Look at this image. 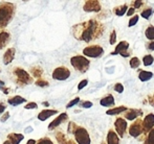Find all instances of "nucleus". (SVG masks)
Here are the masks:
<instances>
[{
	"mask_svg": "<svg viewBox=\"0 0 154 144\" xmlns=\"http://www.w3.org/2000/svg\"><path fill=\"white\" fill-rule=\"evenodd\" d=\"M75 138L78 144H90L91 140H90L89 134H88L87 130L82 126H78L77 131L75 132Z\"/></svg>",
	"mask_w": 154,
	"mask_h": 144,
	"instance_id": "5",
	"label": "nucleus"
},
{
	"mask_svg": "<svg viewBox=\"0 0 154 144\" xmlns=\"http://www.w3.org/2000/svg\"><path fill=\"white\" fill-rule=\"evenodd\" d=\"M144 144H154V128L149 132L148 136H147V139L145 140Z\"/></svg>",
	"mask_w": 154,
	"mask_h": 144,
	"instance_id": "31",
	"label": "nucleus"
},
{
	"mask_svg": "<svg viewBox=\"0 0 154 144\" xmlns=\"http://www.w3.org/2000/svg\"><path fill=\"white\" fill-rule=\"evenodd\" d=\"M129 64H130V67H131L132 69H136V68L140 67V59H138V57H132V59L130 60Z\"/></svg>",
	"mask_w": 154,
	"mask_h": 144,
	"instance_id": "29",
	"label": "nucleus"
},
{
	"mask_svg": "<svg viewBox=\"0 0 154 144\" xmlns=\"http://www.w3.org/2000/svg\"><path fill=\"white\" fill-rule=\"evenodd\" d=\"M153 62H154V57L151 54H146L143 57V63H144L145 66H151L153 64Z\"/></svg>",
	"mask_w": 154,
	"mask_h": 144,
	"instance_id": "28",
	"label": "nucleus"
},
{
	"mask_svg": "<svg viewBox=\"0 0 154 144\" xmlns=\"http://www.w3.org/2000/svg\"><path fill=\"white\" fill-rule=\"evenodd\" d=\"M13 73L16 76V83L18 86H26L32 83V78L29 72H26L22 68H14Z\"/></svg>",
	"mask_w": 154,
	"mask_h": 144,
	"instance_id": "4",
	"label": "nucleus"
},
{
	"mask_svg": "<svg viewBox=\"0 0 154 144\" xmlns=\"http://www.w3.org/2000/svg\"><path fill=\"white\" fill-rule=\"evenodd\" d=\"M0 71H1V70H0Z\"/></svg>",
	"mask_w": 154,
	"mask_h": 144,
	"instance_id": "54",
	"label": "nucleus"
},
{
	"mask_svg": "<svg viewBox=\"0 0 154 144\" xmlns=\"http://www.w3.org/2000/svg\"><path fill=\"white\" fill-rule=\"evenodd\" d=\"M104 33V26L102 23L97 22L94 19L87 21V22H82L77 24L72 27V35L77 40L90 42L95 40L99 37H101Z\"/></svg>",
	"mask_w": 154,
	"mask_h": 144,
	"instance_id": "1",
	"label": "nucleus"
},
{
	"mask_svg": "<svg viewBox=\"0 0 154 144\" xmlns=\"http://www.w3.org/2000/svg\"><path fill=\"white\" fill-rule=\"evenodd\" d=\"M116 31L113 29V31H111V34H110L109 43H110L111 45H113V44H116Z\"/></svg>",
	"mask_w": 154,
	"mask_h": 144,
	"instance_id": "36",
	"label": "nucleus"
},
{
	"mask_svg": "<svg viewBox=\"0 0 154 144\" xmlns=\"http://www.w3.org/2000/svg\"><path fill=\"white\" fill-rule=\"evenodd\" d=\"M56 114H58L57 110H43V111H41L40 113H39L38 119L40 120V121H45L47 118L51 117V116L56 115Z\"/></svg>",
	"mask_w": 154,
	"mask_h": 144,
	"instance_id": "16",
	"label": "nucleus"
},
{
	"mask_svg": "<svg viewBox=\"0 0 154 144\" xmlns=\"http://www.w3.org/2000/svg\"><path fill=\"white\" fill-rule=\"evenodd\" d=\"M87 85H88V79H83V81H80V84L78 85V90L80 91V90L84 89Z\"/></svg>",
	"mask_w": 154,
	"mask_h": 144,
	"instance_id": "39",
	"label": "nucleus"
},
{
	"mask_svg": "<svg viewBox=\"0 0 154 144\" xmlns=\"http://www.w3.org/2000/svg\"><path fill=\"white\" fill-rule=\"evenodd\" d=\"M4 87V83L2 81H0V89H1V88H3Z\"/></svg>",
	"mask_w": 154,
	"mask_h": 144,
	"instance_id": "50",
	"label": "nucleus"
},
{
	"mask_svg": "<svg viewBox=\"0 0 154 144\" xmlns=\"http://www.w3.org/2000/svg\"><path fill=\"white\" fill-rule=\"evenodd\" d=\"M145 35H146V38L148 39L149 41H154V26L153 25H149L148 27L145 31Z\"/></svg>",
	"mask_w": 154,
	"mask_h": 144,
	"instance_id": "26",
	"label": "nucleus"
},
{
	"mask_svg": "<svg viewBox=\"0 0 154 144\" xmlns=\"http://www.w3.org/2000/svg\"><path fill=\"white\" fill-rule=\"evenodd\" d=\"M153 14H154L153 8L152 7H147V8H145L142 13H140V16H142L144 19H149Z\"/></svg>",
	"mask_w": 154,
	"mask_h": 144,
	"instance_id": "27",
	"label": "nucleus"
},
{
	"mask_svg": "<svg viewBox=\"0 0 154 144\" xmlns=\"http://www.w3.org/2000/svg\"><path fill=\"white\" fill-rule=\"evenodd\" d=\"M43 104H44V106H49V104H48V102H46V101L43 102Z\"/></svg>",
	"mask_w": 154,
	"mask_h": 144,
	"instance_id": "51",
	"label": "nucleus"
},
{
	"mask_svg": "<svg viewBox=\"0 0 154 144\" xmlns=\"http://www.w3.org/2000/svg\"><path fill=\"white\" fill-rule=\"evenodd\" d=\"M67 144H77L73 140H71V139H69V140H67Z\"/></svg>",
	"mask_w": 154,
	"mask_h": 144,
	"instance_id": "49",
	"label": "nucleus"
},
{
	"mask_svg": "<svg viewBox=\"0 0 154 144\" xmlns=\"http://www.w3.org/2000/svg\"><path fill=\"white\" fill-rule=\"evenodd\" d=\"M3 144H10V141H8V140H6L5 142H4Z\"/></svg>",
	"mask_w": 154,
	"mask_h": 144,
	"instance_id": "52",
	"label": "nucleus"
},
{
	"mask_svg": "<svg viewBox=\"0 0 154 144\" xmlns=\"http://www.w3.org/2000/svg\"><path fill=\"white\" fill-rule=\"evenodd\" d=\"M147 49H148V50H154V41H150V42L147 44Z\"/></svg>",
	"mask_w": 154,
	"mask_h": 144,
	"instance_id": "45",
	"label": "nucleus"
},
{
	"mask_svg": "<svg viewBox=\"0 0 154 144\" xmlns=\"http://www.w3.org/2000/svg\"><path fill=\"white\" fill-rule=\"evenodd\" d=\"M83 10L87 13H97L101 10V4H100V2L97 0H88V1H86L84 3Z\"/></svg>",
	"mask_w": 154,
	"mask_h": 144,
	"instance_id": "11",
	"label": "nucleus"
},
{
	"mask_svg": "<svg viewBox=\"0 0 154 144\" xmlns=\"http://www.w3.org/2000/svg\"><path fill=\"white\" fill-rule=\"evenodd\" d=\"M128 5L127 4H123V5H120V6H116L113 8V13L116 15V16H124L125 14H127L128 12Z\"/></svg>",
	"mask_w": 154,
	"mask_h": 144,
	"instance_id": "23",
	"label": "nucleus"
},
{
	"mask_svg": "<svg viewBox=\"0 0 154 144\" xmlns=\"http://www.w3.org/2000/svg\"><path fill=\"white\" fill-rule=\"evenodd\" d=\"M56 139H57L59 144H67V139L65 138V135L62 132H58L56 135Z\"/></svg>",
	"mask_w": 154,
	"mask_h": 144,
	"instance_id": "30",
	"label": "nucleus"
},
{
	"mask_svg": "<svg viewBox=\"0 0 154 144\" xmlns=\"http://www.w3.org/2000/svg\"><path fill=\"white\" fill-rule=\"evenodd\" d=\"M148 102L150 104V106L154 107V93L152 94V95H150L148 97Z\"/></svg>",
	"mask_w": 154,
	"mask_h": 144,
	"instance_id": "46",
	"label": "nucleus"
},
{
	"mask_svg": "<svg viewBox=\"0 0 154 144\" xmlns=\"http://www.w3.org/2000/svg\"><path fill=\"white\" fill-rule=\"evenodd\" d=\"M81 107L84 109H89L92 107V102L91 101H82L81 102Z\"/></svg>",
	"mask_w": 154,
	"mask_h": 144,
	"instance_id": "41",
	"label": "nucleus"
},
{
	"mask_svg": "<svg viewBox=\"0 0 154 144\" xmlns=\"http://www.w3.org/2000/svg\"><path fill=\"white\" fill-rule=\"evenodd\" d=\"M134 14H135V8L131 6V7L128 10V12H127V14H126V15H127V16H132V15H133V16H134Z\"/></svg>",
	"mask_w": 154,
	"mask_h": 144,
	"instance_id": "44",
	"label": "nucleus"
},
{
	"mask_svg": "<svg viewBox=\"0 0 154 144\" xmlns=\"http://www.w3.org/2000/svg\"><path fill=\"white\" fill-rule=\"evenodd\" d=\"M16 7L11 2H2L0 4V31L5 28L12 21Z\"/></svg>",
	"mask_w": 154,
	"mask_h": 144,
	"instance_id": "2",
	"label": "nucleus"
},
{
	"mask_svg": "<svg viewBox=\"0 0 154 144\" xmlns=\"http://www.w3.org/2000/svg\"><path fill=\"white\" fill-rule=\"evenodd\" d=\"M67 119H68V115H67L66 113H61L55 120H53V121L48 124V130L49 131L55 130L57 126H59L60 124H62L63 122H65Z\"/></svg>",
	"mask_w": 154,
	"mask_h": 144,
	"instance_id": "12",
	"label": "nucleus"
},
{
	"mask_svg": "<svg viewBox=\"0 0 154 144\" xmlns=\"http://www.w3.org/2000/svg\"><path fill=\"white\" fill-rule=\"evenodd\" d=\"M80 102V97H75V98H73L71 101H69L68 104H67V106H66V108L67 109H70V108H72L73 106H75V104H78Z\"/></svg>",
	"mask_w": 154,
	"mask_h": 144,
	"instance_id": "35",
	"label": "nucleus"
},
{
	"mask_svg": "<svg viewBox=\"0 0 154 144\" xmlns=\"http://www.w3.org/2000/svg\"><path fill=\"white\" fill-rule=\"evenodd\" d=\"M153 77V73L151 71H145V70H142L138 73V78H140V81H150Z\"/></svg>",
	"mask_w": 154,
	"mask_h": 144,
	"instance_id": "24",
	"label": "nucleus"
},
{
	"mask_svg": "<svg viewBox=\"0 0 154 144\" xmlns=\"http://www.w3.org/2000/svg\"><path fill=\"white\" fill-rule=\"evenodd\" d=\"M83 54L88 57H100L104 54V49L100 45H91L83 49Z\"/></svg>",
	"mask_w": 154,
	"mask_h": 144,
	"instance_id": "6",
	"label": "nucleus"
},
{
	"mask_svg": "<svg viewBox=\"0 0 154 144\" xmlns=\"http://www.w3.org/2000/svg\"><path fill=\"white\" fill-rule=\"evenodd\" d=\"M114 104H116V101H114V97L112 94H107L100 100V104L102 107H111L114 106Z\"/></svg>",
	"mask_w": 154,
	"mask_h": 144,
	"instance_id": "18",
	"label": "nucleus"
},
{
	"mask_svg": "<svg viewBox=\"0 0 154 144\" xmlns=\"http://www.w3.org/2000/svg\"><path fill=\"white\" fill-rule=\"evenodd\" d=\"M113 89H114V91L118 92V93H123L124 92V86L121 83H116V85H114Z\"/></svg>",
	"mask_w": 154,
	"mask_h": 144,
	"instance_id": "37",
	"label": "nucleus"
},
{
	"mask_svg": "<svg viewBox=\"0 0 154 144\" xmlns=\"http://www.w3.org/2000/svg\"><path fill=\"white\" fill-rule=\"evenodd\" d=\"M128 48H129V43L127 41H121L116 47V50L113 52H111L112 55L116 54H121L123 57H129V52H128Z\"/></svg>",
	"mask_w": 154,
	"mask_h": 144,
	"instance_id": "9",
	"label": "nucleus"
},
{
	"mask_svg": "<svg viewBox=\"0 0 154 144\" xmlns=\"http://www.w3.org/2000/svg\"><path fill=\"white\" fill-rule=\"evenodd\" d=\"M51 76L54 79H57V81H65L70 76V71L67 67L61 66V67H58L54 70Z\"/></svg>",
	"mask_w": 154,
	"mask_h": 144,
	"instance_id": "8",
	"label": "nucleus"
},
{
	"mask_svg": "<svg viewBox=\"0 0 154 144\" xmlns=\"http://www.w3.org/2000/svg\"><path fill=\"white\" fill-rule=\"evenodd\" d=\"M101 144H107V142H104V141H103V142H102Z\"/></svg>",
	"mask_w": 154,
	"mask_h": 144,
	"instance_id": "53",
	"label": "nucleus"
},
{
	"mask_svg": "<svg viewBox=\"0 0 154 144\" xmlns=\"http://www.w3.org/2000/svg\"><path fill=\"white\" fill-rule=\"evenodd\" d=\"M31 72H32V76L40 79V77L42 76V74H43V69L40 66H36V67L31 68Z\"/></svg>",
	"mask_w": 154,
	"mask_h": 144,
	"instance_id": "25",
	"label": "nucleus"
},
{
	"mask_svg": "<svg viewBox=\"0 0 154 144\" xmlns=\"http://www.w3.org/2000/svg\"><path fill=\"white\" fill-rule=\"evenodd\" d=\"M11 41V35L8 31H1L0 33V50L3 49Z\"/></svg>",
	"mask_w": 154,
	"mask_h": 144,
	"instance_id": "20",
	"label": "nucleus"
},
{
	"mask_svg": "<svg viewBox=\"0 0 154 144\" xmlns=\"http://www.w3.org/2000/svg\"><path fill=\"white\" fill-rule=\"evenodd\" d=\"M6 109V106L3 104V102H0V114H2Z\"/></svg>",
	"mask_w": 154,
	"mask_h": 144,
	"instance_id": "47",
	"label": "nucleus"
},
{
	"mask_svg": "<svg viewBox=\"0 0 154 144\" xmlns=\"http://www.w3.org/2000/svg\"><path fill=\"white\" fill-rule=\"evenodd\" d=\"M24 108L26 110H29V109H37L38 108V104L36 102H29L26 104V106H24Z\"/></svg>",
	"mask_w": 154,
	"mask_h": 144,
	"instance_id": "42",
	"label": "nucleus"
},
{
	"mask_svg": "<svg viewBox=\"0 0 154 144\" xmlns=\"http://www.w3.org/2000/svg\"><path fill=\"white\" fill-rule=\"evenodd\" d=\"M77 128H78V125L75 123V122H69L67 131H68L69 134H75V132L77 131Z\"/></svg>",
	"mask_w": 154,
	"mask_h": 144,
	"instance_id": "33",
	"label": "nucleus"
},
{
	"mask_svg": "<svg viewBox=\"0 0 154 144\" xmlns=\"http://www.w3.org/2000/svg\"><path fill=\"white\" fill-rule=\"evenodd\" d=\"M70 64L77 71L81 73H85L89 69L90 62L84 55H75L70 59Z\"/></svg>",
	"mask_w": 154,
	"mask_h": 144,
	"instance_id": "3",
	"label": "nucleus"
},
{
	"mask_svg": "<svg viewBox=\"0 0 154 144\" xmlns=\"http://www.w3.org/2000/svg\"><path fill=\"white\" fill-rule=\"evenodd\" d=\"M15 54H16V50H15V48H8L3 54V63L5 64V65L11 64L13 61H14Z\"/></svg>",
	"mask_w": 154,
	"mask_h": 144,
	"instance_id": "14",
	"label": "nucleus"
},
{
	"mask_svg": "<svg viewBox=\"0 0 154 144\" xmlns=\"http://www.w3.org/2000/svg\"><path fill=\"white\" fill-rule=\"evenodd\" d=\"M37 144H54V142L49 138H46V137H45V138H42L39 141H37Z\"/></svg>",
	"mask_w": 154,
	"mask_h": 144,
	"instance_id": "38",
	"label": "nucleus"
},
{
	"mask_svg": "<svg viewBox=\"0 0 154 144\" xmlns=\"http://www.w3.org/2000/svg\"><path fill=\"white\" fill-rule=\"evenodd\" d=\"M129 135L133 138L140 136L144 133V123H143L142 119H136L133 123L130 125L129 131H128Z\"/></svg>",
	"mask_w": 154,
	"mask_h": 144,
	"instance_id": "7",
	"label": "nucleus"
},
{
	"mask_svg": "<svg viewBox=\"0 0 154 144\" xmlns=\"http://www.w3.org/2000/svg\"><path fill=\"white\" fill-rule=\"evenodd\" d=\"M132 7H134V8H140L142 5H144L145 4V2L144 1H140V0H137V1H133L132 2Z\"/></svg>",
	"mask_w": 154,
	"mask_h": 144,
	"instance_id": "40",
	"label": "nucleus"
},
{
	"mask_svg": "<svg viewBox=\"0 0 154 144\" xmlns=\"http://www.w3.org/2000/svg\"><path fill=\"white\" fill-rule=\"evenodd\" d=\"M127 107H124V106H121V107H116V108H112L110 110H108L107 112H106V114L107 115H119V114L123 113V112H127Z\"/></svg>",
	"mask_w": 154,
	"mask_h": 144,
	"instance_id": "22",
	"label": "nucleus"
},
{
	"mask_svg": "<svg viewBox=\"0 0 154 144\" xmlns=\"http://www.w3.org/2000/svg\"><path fill=\"white\" fill-rule=\"evenodd\" d=\"M8 118H10V113H8V112H6V113H4L3 115H2V117L0 118V121H1V122H5L6 120L8 119Z\"/></svg>",
	"mask_w": 154,
	"mask_h": 144,
	"instance_id": "43",
	"label": "nucleus"
},
{
	"mask_svg": "<svg viewBox=\"0 0 154 144\" xmlns=\"http://www.w3.org/2000/svg\"><path fill=\"white\" fill-rule=\"evenodd\" d=\"M26 144H37V141L35 140V139H29Z\"/></svg>",
	"mask_w": 154,
	"mask_h": 144,
	"instance_id": "48",
	"label": "nucleus"
},
{
	"mask_svg": "<svg viewBox=\"0 0 154 144\" xmlns=\"http://www.w3.org/2000/svg\"><path fill=\"white\" fill-rule=\"evenodd\" d=\"M138 18H140V16H138L137 14H135L134 16H132V17H131V19L129 20V23H128V26H129V27L134 26V25H135L136 23L138 22Z\"/></svg>",
	"mask_w": 154,
	"mask_h": 144,
	"instance_id": "32",
	"label": "nucleus"
},
{
	"mask_svg": "<svg viewBox=\"0 0 154 144\" xmlns=\"http://www.w3.org/2000/svg\"><path fill=\"white\" fill-rule=\"evenodd\" d=\"M143 123H144V133L150 132L151 130H153L154 126V114H148V115L145 117V119L143 120Z\"/></svg>",
	"mask_w": 154,
	"mask_h": 144,
	"instance_id": "13",
	"label": "nucleus"
},
{
	"mask_svg": "<svg viewBox=\"0 0 154 144\" xmlns=\"http://www.w3.org/2000/svg\"><path fill=\"white\" fill-rule=\"evenodd\" d=\"M114 128H116V132L118 133L119 136L123 138L125 136L126 131H127V122L124 118L118 117L116 119V122H114Z\"/></svg>",
	"mask_w": 154,
	"mask_h": 144,
	"instance_id": "10",
	"label": "nucleus"
},
{
	"mask_svg": "<svg viewBox=\"0 0 154 144\" xmlns=\"http://www.w3.org/2000/svg\"><path fill=\"white\" fill-rule=\"evenodd\" d=\"M143 115V111L140 109H129L125 114V118L128 120H134L137 116Z\"/></svg>",
	"mask_w": 154,
	"mask_h": 144,
	"instance_id": "17",
	"label": "nucleus"
},
{
	"mask_svg": "<svg viewBox=\"0 0 154 144\" xmlns=\"http://www.w3.org/2000/svg\"><path fill=\"white\" fill-rule=\"evenodd\" d=\"M107 144H120V136L113 130H109L107 134Z\"/></svg>",
	"mask_w": 154,
	"mask_h": 144,
	"instance_id": "15",
	"label": "nucleus"
},
{
	"mask_svg": "<svg viewBox=\"0 0 154 144\" xmlns=\"http://www.w3.org/2000/svg\"><path fill=\"white\" fill-rule=\"evenodd\" d=\"M36 86H38V87H42V88H44V87H47V86L49 85L48 84V81H45V79H38V81H36Z\"/></svg>",
	"mask_w": 154,
	"mask_h": 144,
	"instance_id": "34",
	"label": "nucleus"
},
{
	"mask_svg": "<svg viewBox=\"0 0 154 144\" xmlns=\"http://www.w3.org/2000/svg\"><path fill=\"white\" fill-rule=\"evenodd\" d=\"M24 139V136L22 134H17V133H11L8 136V140L10 141V144H19Z\"/></svg>",
	"mask_w": 154,
	"mask_h": 144,
	"instance_id": "19",
	"label": "nucleus"
},
{
	"mask_svg": "<svg viewBox=\"0 0 154 144\" xmlns=\"http://www.w3.org/2000/svg\"><path fill=\"white\" fill-rule=\"evenodd\" d=\"M25 101H26V99L23 98L22 96H20V95L13 96V97H11L8 99V104H11V106H14V107L19 106V104H23V102H25Z\"/></svg>",
	"mask_w": 154,
	"mask_h": 144,
	"instance_id": "21",
	"label": "nucleus"
}]
</instances>
